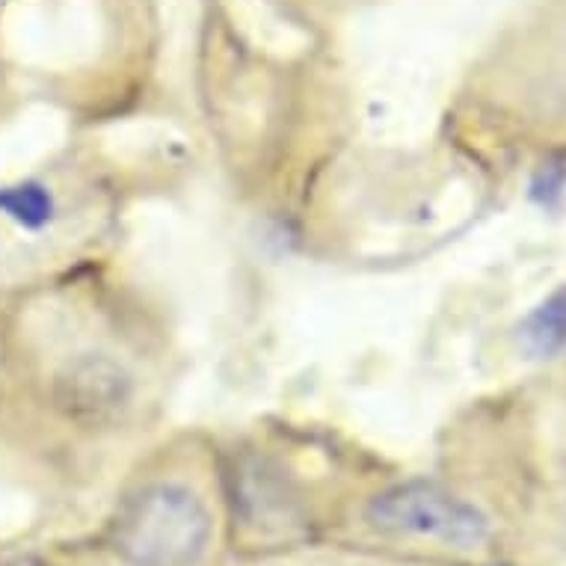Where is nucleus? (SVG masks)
<instances>
[{"instance_id":"obj_1","label":"nucleus","mask_w":566,"mask_h":566,"mask_svg":"<svg viewBox=\"0 0 566 566\" xmlns=\"http://www.w3.org/2000/svg\"><path fill=\"white\" fill-rule=\"evenodd\" d=\"M211 513L190 486L155 481L125 499L111 543L128 566H196L211 543Z\"/></svg>"},{"instance_id":"obj_2","label":"nucleus","mask_w":566,"mask_h":566,"mask_svg":"<svg viewBox=\"0 0 566 566\" xmlns=\"http://www.w3.org/2000/svg\"><path fill=\"white\" fill-rule=\"evenodd\" d=\"M371 528L391 537H424L454 548H478L490 537V520L474 504L430 481H407L371 499Z\"/></svg>"},{"instance_id":"obj_3","label":"nucleus","mask_w":566,"mask_h":566,"mask_svg":"<svg viewBox=\"0 0 566 566\" xmlns=\"http://www.w3.org/2000/svg\"><path fill=\"white\" fill-rule=\"evenodd\" d=\"M54 398L65 416L81 424H113L130 407L134 382L111 356L86 353L56 377Z\"/></svg>"},{"instance_id":"obj_4","label":"nucleus","mask_w":566,"mask_h":566,"mask_svg":"<svg viewBox=\"0 0 566 566\" xmlns=\"http://www.w3.org/2000/svg\"><path fill=\"white\" fill-rule=\"evenodd\" d=\"M229 483H232L234 513L250 528L264 531V534L291 531L303 520L294 483L276 463H270L268 457H238L229 472Z\"/></svg>"},{"instance_id":"obj_5","label":"nucleus","mask_w":566,"mask_h":566,"mask_svg":"<svg viewBox=\"0 0 566 566\" xmlns=\"http://www.w3.org/2000/svg\"><path fill=\"white\" fill-rule=\"evenodd\" d=\"M522 347L534 359H552L566 347V285L548 294L520 324Z\"/></svg>"},{"instance_id":"obj_6","label":"nucleus","mask_w":566,"mask_h":566,"mask_svg":"<svg viewBox=\"0 0 566 566\" xmlns=\"http://www.w3.org/2000/svg\"><path fill=\"white\" fill-rule=\"evenodd\" d=\"M0 214H7L12 223H19L28 232H39V229L54 223V193L39 181H19V185L0 187Z\"/></svg>"},{"instance_id":"obj_7","label":"nucleus","mask_w":566,"mask_h":566,"mask_svg":"<svg viewBox=\"0 0 566 566\" xmlns=\"http://www.w3.org/2000/svg\"><path fill=\"white\" fill-rule=\"evenodd\" d=\"M566 193V169L564 164H548L537 172L534 185H531V196L543 205H557Z\"/></svg>"},{"instance_id":"obj_8","label":"nucleus","mask_w":566,"mask_h":566,"mask_svg":"<svg viewBox=\"0 0 566 566\" xmlns=\"http://www.w3.org/2000/svg\"><path fill=\"white\" fill-rule=\"evenodd\" d=\"M0 566H48V564L36 555H19V557H12V560H7V564H0Z\"/></svg>"},{"instance_id":"obj_9","label":"nucleus","mask_w":566,"mask_h":566,"mask_svg":"<svg viewBox=\"0 0 566 566\" xmlns=\"http://www.w3.org/2000/svg\"><path fill=\"white\" fill-rule=\"evenodd\" d=\"M490 566H504V564H490Z\"/></svg>"}]
</instances>
